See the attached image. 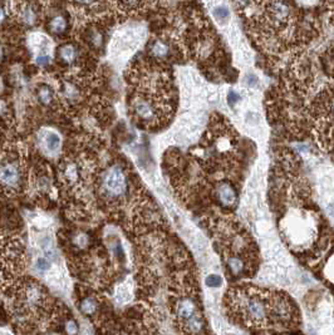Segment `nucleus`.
Instances as JSON below:
<instances>
[{
  "label": "nucleus",
  "instance_id": "nucleus-11",
  "mask_svg": "<svg viewBox=\"0 0 334 335\" xmlns=\"http://www.w3.org/2000/svg\"><path fill=\"white\" fill-rule=\"evenodd\" d=\"M21 21L27 27H34L39 21V9L33 3H25L21 7Z\"/></svg>",
  "mask_w": 334,
  "mask_h": 335
},
{
  "label": "nucleus",
  "instance_id": "nucleus-12",
  "mask_svg": "<svg viewBox=\"0 0 334 335\" xmlns=\"http://www.w3.org/2000/svg\"><path fill=\"white\" fill-rule=\"evenodd\" d=\"M59 333L62 335H79V326L72 313L61 315L59 318Z\"/></svg>",
  "mask_w": 334,
  "mask_h": 335
},
{
  "label": "nucleus",
  "instance_id": "nucleus-13",
  "mask_svg": "<svg viewBox=\"0 0 334 335\" xmlns=\"http://www.w3.org/2000/svg\"><path fill=\"white\" fill-rule=\"evenodd\" d=\"M62 97L68 103H77L81 99V88L74 82H64L62 86Z\"/></svg>",
  "mask_w": 334,
  "mask_h": 335
},
{
  "label": "nucleus",
  "instance_id": "nucleus-25",
  "mask_svg": "<svg viewBox=\"0 0 334 335\" xmlns=\"http://www.w3.org/2000/svg\"><path fill=\"white\" fill-rule=\"evenodd\" d=\"M72 2L77 5V7L90 8V7H93L94 4H97L98 0H72Z\"/></svg>",
  "mask_w": 334,
  "mask_h": 335
},
{
  "label": "nucleus",
  "instance_id": "nucleus-19",
  "mask_svg": "<svg viewBox=\"0 0 334 335\" xmlns=\"http://www.w3.org/2000/svg\"><path fill=\"white\" fill-rule=\"evenodd\" d=\"M205 283H206L207 286H211V288H219V286L222 284V277L220 276V275L211 274L206 277Z\"/></svg>",
  "mask_w": 334,
  "mask_h": 335
},
{
  "label": "nucleus",
  "instance_id": "nucleus-18",
  "mask_svg": "<svg viewBox=\"0 0 334 335\" xmlns=\"http://www.w3.org/2000/svg\"><path fill=\"white\" fill-rule=\"evenodd\" d=\"M214 16L220 22L225 23L230 18V10L226 7H218L214 9Z\"/></svg>",
  "mask_w": 334,
  "mask_h": 335
},
{
  "label": "nucleus",
  "instance_id": "nucleus-16",
  "mask_svg": "<svg viewBox=\"0 0 334 335\" xmlns=\"http://www.w3.org/2000/svg\"><path fill=\"white\" fill-rule=\"evenodd\" d=\"M37 98L43 106H52L54 102V92L48 84H41L37 89Z\"/></svg>",
  "mask_w": 334,
  "mask_h": 335
},
{
  "label": "nucleus",
  "instance_id": "nucleus-5",
  "mask_svg": "<svg viewBox=\"0 0 334 335\" xmlns=\"http://www.w3.org/2000/svg\"><path fill=\"white\" fill-rule=\"evenodd\" d=\"M132 112L135 117L138 121L145 122V123H153L160 119V108L159 104L153 98L148 97V96H137L133 98L132 104Z\"/></svg>",
  "mask_w": 334,
  "mask_h": 335
},
{
  "label": "nucleus",
  "instance_id": "nucleus-10",
  "mask_svg": "<svg viewBox=\"0 0 334 335\" xmlns=\"http://www.w3.org/2000/svg\"><path fill=\"white\" fill-rule=\"evenodd\" d=\"M171 49H172V47L168 42L164 41V39H156L150 44L148 53L156 61H166V59H170L171 53H172Z\"/></svg>",
  "mask_w": 334,
  "mask_h": 335
},
{
  "label": "nucleus",
  "instance_id": "nucleus-26",
  "mask_svg": "<svg viewBox=\"0 0 334 335\" xmlns=\"http://www.w3.org/2000/svg\"><path fill=\"white\" fill-rule=\"evenodd\" d=\"M251 0H234V3H235L236 7L239 8V9H244V8H247L248 5L250 4Z\"/></svg>",
  "mask_w": 334,
  "mask_h": 335
},
{
  "label": "nucleus",
  "instance_id": "nucleus-15",
  "mask_svg": "<svg viewBox=\"0 0 334 335\" xmlns=\"http://www.w3.org/2000/svg\"><path fill=\"white\" fill-rule=\"evenodd\" d=\"M85 41L88 42V44H90L93 49L99 50L104 47V34L101 29L92 28V29L87 30Z\"/></svg>",
  "mask_w": 334,
  "mask_h": 335
},
{
  "label": "nucleus",
  "instance_id": "nucleus-3",
  "mask_svg": "<svg viewBox=\"0 0 334 335\" xmlns=\"http://www.w3.org/2000/svg\"><path fill=\"white\" fill-rule=\"evenodd\" d=\"M130 192V178L121 164L107 167L99 178V195L108 205H119Z\"/></svg>",
  "mask_w": 334,
  "mask_h": 335
},
{
  "label": "nucleus",
  "instance_id": "nucleus-20",
  "mask_svg": "<svg viewBox=\"0 0 334 335\" xmlns=\"http://www.w3.org/2000/svg\"><path fill=\"white\" fill-rule=\"evenodd\" d=\"M240 101H241V97L238 92H235V90H230V92L227 93V103H229L231 108H234V107H235Z\"/></svg>",
  "mask_w": 334,
  "mask_h": 335
},
{
  "label": "nucleus",
  "instance_id": "nucleus-7",
  "mask_svg": "<svg viewBox=\"0 0 334 335\" xmlns=\"http://www.w3.org/2000/svg\"><path fill=\"white\" fill-rule=\"evenodd\" d=\"M214 196H215L216 202L224 209H235L238 205V191L233 183L226 182V181L216 184L214 189Z\"/></svg>",
  "mask_w": 334,
  "mask_h": 335
},
{
  "label": "nucleus",
  "instance_id": "nucleus-6",
  "mask_svg": "<svg viewBox=\"0 0 334 335\" xmlns=\"http://www.w3.org/2000/svg\"><path fill=\"white\" fill-rule=\"evenodd\" d=\"M267 15L274 25H287L292 18V7L285 0H273L268 4Z\"/></svg>",
  "mask_w": 334,
  "mask_h": 335
},
{
  "label": "nucleus",
  "instance_id": "nucleus-14",
  "mask_svg": "<svg viewBox=\"0 0 334 335\" xmlns=\"http://www.w3.org/2000/svg\"><path fill=\"white\" fill-rule=\"evenodd\" d=\"M68 28H69V23L63 14H57L49 21V30L54 35H64L68 32Z\"/></svg>",
  "mask_w": 334,
  "mask_h": 335
},
{
  "label": "nucleus",
  "instance_id": "nucleus-21",
  "mask_svg": "<svg viewBox=\"0 0 334 335\" xmlns=\"http://www.w3.org/2000/svg\"><path fill=\"white\" fill-rule=\"evenodd\" d=\"M117 2H118L119 5H121L122 8H125V9H133V8L138 7L141 0H117Z\"/></svg>",
  "mask_w": 334,
  "mask_h": 335
},
{
  "label": "nucleus",
  "instance_id": "nucleus-22",
  "mask_svg": "<svg viewBox=\"0 0 334 335\" xmlns=\"http://www.w3.org/2000/svg\"><path fill=\"white\" fill-rule=\"evenodd\" d=\"M37 269H38L39 271H47L50 269V263L48 261V259H45V257H39L38 260H37Z\"/></svg>",
  "mask_w": 334,
  "mask_h": 335
},
{
  "label": "nucleus",
  "instance_id": "nucleus-23",
  "mask_svg": "<svg viewBox=\"0 0 334 335\" xmlns=\"http://www.w3.org/2000/svg\"><path fill=\"white\" fill-rule=\"evenodd\" d=\"M245 83H247V86H249L251 88L256 87L259 84V79L258 77H256L254 73H248L247 76H245Z\"/></svg>",
  "mask_w": 334,
  "mask_h": 335
},
{
  "label": "nucleus",
  "instance_id": "nucleus-8",
  "mask_svg": "<svg viewBox=\"0 0 334 335\" xmlns=\"http://www.w3.org/2000/svg\"><path fill=\"white\" fill-rule=\"evenodd\" d=\"M79 55H81L79 48L74 43H63L57 52L58 61L68 67H72V65L78 63Z\"/></svg>",
  "mask_w": 334,
  "mask_h": 335
},
{
  "label": "nucleus",
  "instance_id": "nucleus-1",
  "mask_svg": "<svg viewBox=\"0 0 334 335\" xmlns=\"http://www.w3.org/2000/svg\"><path fill=\"white\" fill-rule=\"evenodd\" d=\"M225 303L230 317L249 328L293 329L299 323L295 303L282 291L241 285L229 290Z\"/></svg>",
  "mask_w": 334,
  "mask_h": 335
},
{
  "label": "nucleus",
  "instance_id": "nucleus-24",
  "mask_svg": "<svg viewBox=\"0 0 334 335\" xmlns=\"http://www.w3.org/2000/svg\"><path fill=\"white\" fill-rule=\"evenodd\" d=\"M50 63V57L47 54V53H41V55L37 58V64L39 67H47Z\"/></svg>",
  "mask_w": 334,
  "mask_h": 335
},
{
  "label": "nucleus",
  "instance_id": "nucleus-17",
  "mask_svg": "<svg viewBox=\"0 0 334 335\" xmlns=\"http://www.w3.org/2000/svg\"><path fill=\"white\" fill-rule=\"evenodd\" d=\"M44 146L47 151L57 152L61 147V137L56 132H48L44 137Z\"/></svg>",
  "mask_w": 334,
  "mask_h": 335
},
{
  "label": "nucleus",
  "instance_id": "nucleus-2",
  "mask_svg": "<svg viewBox=\"0 0 334 335\" xmlns=\"http://www.w3.org/2000/svg\"><path fill=\"white\" fill-rule=\"evenodd\" d=\"M48 292L33 279L16 281L15 288L11 292L10 302L14 306V313L23 317H30L43 313L48 303Z\"/></svg>",
  "mask_w": 334,
  "mask_h": 335
},
{
  "label": "nucleus",
  "instance_id": "nucleus-4",
  "mask_svg": "<svg viewBox=\"0 0 334 335\" xmlns=\"http://www.w3.org/2000/svg\"><path fill=\"white\" fill-rule=\"evenodd\" d=\"M0 180L7 194L21 191L24 183V167L16 157L4 158L0 169Z\"/></svg>",
  "mask_w": 334,
  "mask_h": 335
},
{
  "label": "nucleus",
  "instance_id": "nucleus-9",
  "mask_svg": "<svg viewBox=\"0 0 334 335\" xmlns=\"http://www.w3.org/2000/svg\"><path fill=\"white\" fill-rule=\"evenodd\" d=\"M99 306H101V303H99L98 296L96 294H88L82 295V297L79 296L78 302V309L84 317H94L99 311Z\"/></svg>",
  "mask_w": 334,
  "mask_h": 335
}]
</instances>
